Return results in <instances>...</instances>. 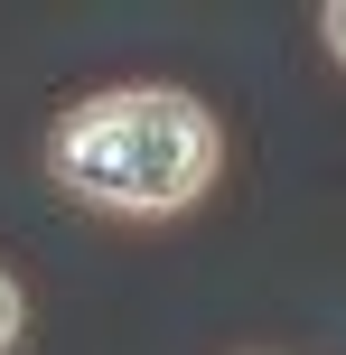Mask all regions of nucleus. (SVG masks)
I'll return each mask as SVG.
<instances>
[{
    "label": "nucleus",
    "mask_w": 346,
    "mask_h": 355,
    "mask_svg": "<svg viewBox=\"0 0 346 355\" xmlns=\"http://www.w3.org/2000/svg\"><path fill=\"white\" fill-rule=\"evenodd\" d=\"M225 168V131L187 85H103L56 112L47 178L94 215L122 225H168L187 215Z\"/></svg>",
    "instance_id": "nucleus-1"
},
{
    "label": "nucleus",
    "mask_w": 346,
    "mask_h": 355,
    "mask_svg": "<svg viewBox=\"0 0 346 355\" xmlns=\"http://www.w3.org/2000/svg\"><path fill=\"white\" fill-rule=\"evenodd\" d=\"M19 327H28V300H19V281H10V271H0V355L19 346Z\"/></svg>",
    "instance_id": "nucleus-2"
},
{
    "label": "nucleus",
    "mask_w": 346,
    "mask_h": 355,
    "mask_svg": "<svg viewBox=\"0 0 346 355\" xmlns=\"http://www.w3.org/2000/svg\"><path fill=\"white\" fill-rule=\"evenodd\" d=\"M318 37H328V56L346 66V0H328V19H318Z\"/></svg>",
    "instance_id": "nucleus-3"
}]
</instances>
